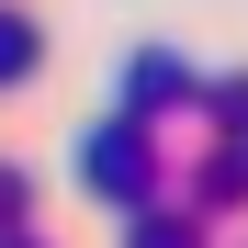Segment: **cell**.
Masks as SVG:
<instances>
[{
	"label": "cell",
	"instance_id": "cell-1",
	"mask_svg": "<svg viewBox=\"0 0 248 248\" xmlns=\"http://www.w3.org/2000/svg\"><path fill=\"white\" fill-rule=\"evenodd\" d=\"M79 170H91V181H113V192H136V181H147V158H136V136L113 124V136H91V147H79Z\"/></svg>",
	"mask_w": 248,
	"mask_h": 248
},
{
	"label": "cell",
	"instance_id": "cell-2",
	"mask_svg": "<svg viewBox=\"0 0 248 248\" xmlns=\"http://www.w3.org/2000/svg\"><path fill=\"white\" fill-rule=\"evenodd\" d=\"M34 68V23H0V79H23Z\"/></svg>",
	"mask_w": 248,
	"mask_h": 248
},
{
	"label": "cell",
	"instance_id": "cell-3",
	"mask_svg": "<svg viewBox=\"0 0 248 248\" xmlns=\"http://www.w3.org/2000/svg\"><path fill=\"white\" fill-rule=\"evenodd\" d=\"M136 248H203V237H181V226H147V237H136Z\"/></svg>",
	"mask_w": 248,
	"mask_h": 248
}]
</instances>
